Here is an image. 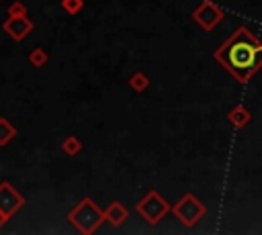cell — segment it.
Instances as JSON below:
<instances>
[{"instance_id":"1","label":"cell","mask_w":262,"mask_h":235,"mask_svg":"<svg viewBox=\"0 0 262 235\" xmlns=\"http://www.w3.org/2000/svg\"><path fill=\"white\" fill-rule=\"evenodd\" d=\"M215 59L239 82H246L262 63V47L246 31H235L215 53Z\"/></svg>"},{"instance_id":"2","label":"cell","mask_w":262,"mask_h":235,"mask_svg":"<svg viewBox=\"0 0 262 235\" xmlns=\"http://www.w3.org/2000/svg\"><path fill=\"white\" fill-rule=\"evenodd\" d=\"M68 223L82 235H90L104 223V210L86 196L68 213Z\"/></svg>"},{"instance_id":"3","label":"cell","mask_w":262,"mask_h":235,"mask_svg":"<svg viewBox=\"0 0 262 235\" xmlns=\"http://www.w3.org/2000/svg\"><path fill=\"white\" fill-rule=\"evenodd\" d=\"M137 213L149 223V225H158L160 221H162V217L168 213V202L156 192V190H151V192H147L139 202H137Z\"/></svg>"},{"instance_id":"4","label":"cell","mask_w":262,"mask_h":235,"mask_svg":"<svg viewBox=\"0 0 262 235\" xmlns=\"http://www.w3.org/2000/svg\"><path fill=\"white\" fill-rule=\"evenodd\" d=\"M25 204V196L10 184V182H0V210L6 213L8 217L16 215Z\"/></svg>"},{"instance_id":"5","label":"cell","mask_w":262,"mask_h":235,"mask_svg":"<svg viewBox=\"0 0 262 235\" xmlns=\"http://www.w3.org/2000/svg\"><path fill=\"white\" fill-rule=\"evenodd\" d=\"M33 20L25 14V16H8L4 22H2V29H4V33L10 37V39H14V41H23L31 31H33Z\"/></svg>"},{"instance_id":"6","label":"cell","mask_w":262,"mask_h":235,"mask_svg":"<svg viewBox=\"0 0 262 235\" xmlns=\"http://www.w3.org/2000/svg\"><path fill=\"white\" fill-rule=\"evenodd\" d=\"M174 215H176L184 225H192V223L203 215V206L188 194V196H184V198L174 206Z\"/></svg>"},{"instance_id":"7","label":"cell","mask_w":262,"mask_h":235,"mask_svg":"<svg viewBox=\"0 0 262 235\" xmlns=\"http://www.w3.org/2000/svg\"><path fill=\"white\" fill-rule=\"evenodd\" d=\"M127 208L123 206V202H119V200H115V202H111L106 208H104V221L108 223V225H113V227H121L125 221H127Z\"/></svg>"},{"instance_id":"8","label":"cell","mask_w":262,"mask_h":235,"mask_svg":"<svg viewBox=\"0 0 262 235\" xmlns=\"http://www.w3.org/2000/svg\"><path fill=\"white\" fill-rule=\"evenodd\" d=\"M16 137V129L12 127V123L4 116H0V147L8 145L12 139Z\"/></svg>"},{"instance_id":"9","label":"cell","mask_w":262,"mask_h":235,"mask_svg":"<svg viewBox=\"0 0 262 235\" xmlns=\"http://www.w3.org/2000/svg\"><path fill=\"white\" fill-rule=\"evenodd\" d=\"M61 149H63V153H66V155H78V153L82 151V141H80L78 137L70 135V137H66V139H63Z\"/></svg>"},{"instance_id":"10","label":"cell","mask_w":262,"mask_h":235,"mask_svg":"<svg viewBox=\"0 0 262 235\" xmlns=\"http://www.w3.org/2000/svg\"><path fill=\"white\" fill-rule=\"evenodd\" d=\"M29 61H31L35 67H43V65L49 61V55H47V51H45V49L35 47V49L29 53Z\"/></svg>"},{"instance_id":"11","label":"cell","mask_w":262,"mask_h":235,"mask_svg":"<svg viewBox=\"0 0 262 235\" xmlns=\"http://www.w3.org/2000/svg\"><path fill=\"white\" fill-rule=\"evenodd\" d=\"M129 86H131L135 92H143V90L149 86V80H147V76H145L143 72H135V74L131 76V80H129Z\"/></svg>"},{"instance_id":"12","label":"cell","mask_w":262,"mask_h":235,"mask_svg":"<svg viewBox=\"0 0 262 235\" xmlns=\"http://www.w3.org/2000/svg\"><path fill=\"white\" fill-rule=\"evenodd\" d=\"M61 8L68 14H78L84 8V0H61Z\"/></svg>"},{"instance_id":"13","label":"cell","mask_w":262,"mask_h":235,"mask_svg":"<svg viewBox=\"0 0 262 235\" xmlns=\"http://www.w3.org/2000/svg\"><path fill=\"white\" fill-rule=\"evenodd\" d=\"M27 12H29V8L23 2H12L8 6V16H25Z\"/></svg>"},{"instance_id":"14","label":"cell","mask_w":262,"mask_h":235,"mask_svg":"<svg viewBox=\"0 0 262 235\" xmlns=\"http://www.w3.org/2000/svg\"><path fill=\"white\" fill-rule=\"evenodd\" d=\"M8 219H10V217H8V215H6V213H2V210H0V227H4V225H6V221H8Z\"/></svg>"},{"instance_id":"15","label":"cell","mask_w":262,"mask_h":235,"mask_svg":"<svg viewBox=\"0 0 262 235\" xmlns=\"http://www.w3.org/2000/svg\"><path fill=\"white\" fill-rule=\"evenodd\" d=\"M0 2H2V0H0Z\"/></svg>"}]
</instances>
